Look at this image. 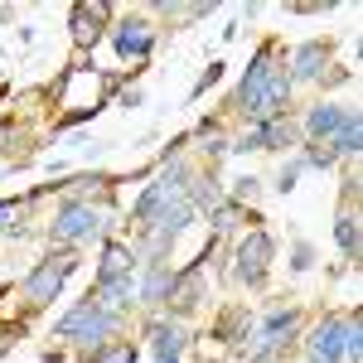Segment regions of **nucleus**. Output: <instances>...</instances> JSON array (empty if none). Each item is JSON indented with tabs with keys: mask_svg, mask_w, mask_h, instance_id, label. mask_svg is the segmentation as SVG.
<instances>
[{
	"mask_svg": "<svg viewBox=\"0 0 363 363\" xmlns=\"http://www.w3.org/2000/svg\"><path fill=\"white\" fill-rule=\"evenodd\" d=\"M112 325H116L112 310H102L97 301H83L78 310H68V315H63V325H58V330H63V335H73L78 344H97V339L112 335Z\"/></svg>",
	"mask_w": 363,
	"mask_h": 363,
	"instance_id": "obj_1",
	"label": "nucleus"
},
{
	"mask_svg": "<svg viewBox=\"0 0 363 363\" xmlns=\"http://www.w3.org/2000/svg\"><path fill=\"white\" fill-rule=\"evenodd\" d=\"M68 272H73V252H63V257H49V262H44V267H39V272L29 277L25 296H29V301H39V306H44V301H54Z\"/></svg>",
	"mask_w": 363,
	"mask_h": 363,
	"instance_id": "obj_2",
	"label": "nucleus"
},
{
	"mask_svg": "<svg viewBox=\"0 0 363 363\" xmlns=\"http://www.w3.org/2000/svg\"><path fill=\"white\" fill-rule=\"evenodd\" d=\"M267 262H272V238H267V233H252L247 242L238 247V277L247 281V286H262Z\"/></svg>",
	"mask_w": 363,
	"mask_h": 363,
	"instance_id": "obj_3",
	"label": "nucleus"
},
{
	"mask_svg": "<svg viewBox=\"0 0 363 363\" xmlns=\"http://www.w3.org/2000/svg\"><path fill=\"white\" fill-rule=\"evenodd\" d=\"M272 58L267 54H257V63L247 68V78H242V107L247 112H267V83H272Z\"/></svg>",
	"mask_w": 363,
	"mask_h": 363,
	"instance_id": "obj_4",
	"label": "nucleus"
},
{
	"mask_svg": "<svg viewBox=\"0 0 363 363\" xmlns=\"http://www.w3.org/2000/svg\"><path fill=\"white\" fill-rule=\"evenodd\" d=\"M102 20H107V5H102V0H87V5L73 10V39H78V49H92V44H97Z\"/></svg>",
	"mask_w": 363,
	"mask_h": 363,
	"instance_id": "obj_5",
	"label": "nucleus"
},
{
	"mask_svg": "<svg viewBox=\"0 0 363 363\" xmlns=\"http://www.w3.org/2000/svg\"><path fill=\"white\" fill-rule=\"evenodd\" d=\"M97 228V213L87 208V203H73V208H63L54 223V238H83V233H92Z\"/></svg>",
	"mask_w": 363,
	"mask_h": 363,
	"instance_id": "obj_6",
	"label": "nucleus"
},
{
	"mask_svg": "<svg viewBox=\"0 0 363 363\" xmlns=\"http://www.w3.org/2000/svg\"><path fill=\"white\" fill-rule=\"evenodd\" d=\"M150 344H155V363H179L184 330H179V325H155V330H150Z\"/></svg>",
	"mask_w": 363,
	"mask_h": 363,
	"instance_id": "obj_7",
	"label": "nucleus"
},
{
	"mask_svg": "<svg viewBox=\"0 0 363 363\" xmlns=\"http://www.w3.org/2000/svg\"><path fill=\"white\" fill-rule=\"evenodd\" d=\"M150 49V25L145 20H126V25L116 29V54H145Z\"/></svg>",
	"mask_w": 363,
	"mask_h": 363,
	"instance_id": "obj_8",
	"label": "nucleus"
},
{
	"mask_svg": "<svg viewBox=\"0 0 363 363\" xmlns=\"http://www.w3.org/2000/svg\"><path fill=\"white\" fill-rule=\"evenodd\" d=\"M286 140H291V126H281V121H262L252 136L238 140V150H257V145H272V150H277V145H286Z\"/></svg>",
	"mask_w": 363,
	"mask_h": 363,
	"instance_id": "obj_9",
	"label": "nucleus"
},
{
	"mask_svg": "<svg viewBox=\"0 0 363 363\" xmlns=\"http://www.w3.org/2000/svg\"><path fill=\"white\" fill-rule=\"evenodd\" d=\"M344 330H349V320H330V330L315 335V354H320V363H330V359L344 354Z\"/></svg>",
	"mask_w": 363,
	"mask_h": 363,
	"instance_id": "obj_10",
	"label": "nucleus"
},
{
	"mask_svg": "<svg viewBox=\"0 0 363 363\" xmlns=\"http://www.w3.org/2000/svg\"><path fill=\"white\" fill-rule=\"evenodd\" d=\"M126 301H131V281H126V277H102L97 306H102V310H121Z\"/></svg>",
	"mask_w": 363,
	"mask_h": 363,
	"instance_id": "obj_11",
	"label": "nucleus"
},
{
	"mask_svg": "<svg viewBox=\"0 0 363 363\" xmlns=\"http://www.w3.org/2000/svg\"><path fill=\"white\" fill-rule=\"evenodd\" d=\"M165 301H174V310H189L199 301V272H184V277H174Z\"/></svg>",
	"mask_w": 363,
	"mask_h": 363,
	"instance_id": "obj_12",
	"label": "nucleus"
},
{
	"mask_svg": "<svg viewBox=\"0 0 363 363\" xmlns=\"http://www.w3.org/2000/svg\"><path fill=\"white\" fill-rule=\"evenodd\" d=\"M325 68V44H306V49H296V78H315Z\"/></svg>",
	"mask_w": 363,
	"mask_h": 363,
	"instance_id": "obj_13",
	"label": "nucleus"
},
{
	"mask_svg": "<svg viewBox=\"0 0 363 363\" xmlns=\"http://www.w3.org/2000/svg\"><path fill=\"white\" fill-rule=\"evenodd\" d=\"M339 121H344V112H339V107H315V112H310V121H306V131L320 140V136H330Z\"/></svg>",
	"mask_w": 363,
	"mask_h": 363,
	"instance_id": "obj_14",
	"label": "nucleus"
},
{
	"mask_svg": "<svg viewBox=\"0 0 363 363\" xmlns=\"http://www.w3.org/2000/svg\"><path fill=\"white\" fill-rule=\"evenodd\" d=\"M169 286H174V277H169L165 267H150V277H145V286H140V296H145V301H165Z\"/></svg>",
	"mask_w": 363,
	"mask_h": 363,
	"instance_id": "obj_15",
	"label": "nucleus"
},
{
	"mask_svg": "<svg viewBox=\"0 0 363 363\" xmlns=\"http://www.w3.org/2000/svg\"><path fill=\"white\" fill-rule=\"evenodd\" d=\"M335 140H339V150H349V155H354V150L363 145V136H359V116H344V121L335 126Z\"/></svg>",
	"mask_w": 363,
	"mask_h": 363,
	"instance_id": "obj_16",
	"label": "nucleus"
},
{
	"mask_svg": "<svg viewBox=\"0 0 363 363\" xmlns=\"http://www.w3.org/2000/svg\"><path fill=\"white\" fill-rule=\"evenodd\" d=\"M291 325H296V315H291V310H281V315H272V320H267V330H262V339H267V349H272V344H281V339L291 335Z\"/></svg>",
	"mask_w": 363,
	"mask_h": 363,
	"instance_id": "obj_17",
	"label": "nucleus"
},
{
	"mask_svg": "<svg viewBox=\"0 0 363 363\" xmlns=\"http://www.w3.org/2000/svg\"><path fill=\"white\" fill-rule=\"evenodd\" d=\"M126 267H131V252L126 247H107L102 252V277H126Z\"/></svg>",
	"mask_w": 363,
	"mask_h": 363,
	"instance_id": "obj_18",
	"label": "nucleus"
},
{
	"mask_svg": "<svg viewBox=\"0 0 363 363\" xmlns=\"http://www.w3.org/2000/svg\"><path fill=\"white\" fill-rule=\"evenodd\" d=\"M335 233H339V247H344V257H354V252H359V223H354V218H339Z\"/></svg>",
	"mask_w": 363,
	"mask_h": 363,
	"instance_id": "obj_19",
	"label": "nucleus"
},
{
	"mask_svg": "<svg viewBox=\"0 0 363 363\" xmlns=\"http://www.w3.org/2000/svg\"><path fill=\"white\" fill-rule=\"evenodd\" d=\"M218 339H247V315H223V325H218Z\"/></svg>",
	"mask_w": 363,
	"mask_h": 363,
	"instance_id": "obj_20",
	"label": "nucleus"
},
{
	"mask_svg": "<svg viewBox=\"0 0 363 363\" xmlns=\"http://www.w3.org/2000/svg\"><path fill=\"white\" fill-rule=\"evenodd\" d=\"M97 363H136V349H131V344H116V349H107Z\"/></svg>",
	"mask_w": 363,
	"mask_h": 363,
	"instance_id": "obj_21",
	"label": "nucleus"
},
{
	"mask_svg": "<svg viewBox=\"0 0 363 363\" xmlns=\"http://www.w3.org/2000/svg\"><path fill=\"white\" fill-rule=\"evenodd\" d=\"M15 208H20V203H0V228L15 223Z\"/></svg>",
	"mask_w": 363,
	"mask_h": 363,
	"instance_id": "obj_22",
	"label": "nucleus"
},
{
	"mask_svg": "<svg viewBox=\"0 0 363 363\" xmlns=\"http://www.w3.org/2000/svg\"><path fill=\"white\" fill-rule=\"evenodd\" d=\"M291 262H296V272H306V267H310V247H296V257H291Z\"/></svg>",
	"mask_w": 363,
	"mask_h": 363,
	"instance_id": "obj_23",
	"label": "nucleus"
},
{
	"mask_svg": "<svg viewBox=\"0 0 363 363\" xmlns=\"http://www.w3.org/2000/svg\"><path fill=\"white\" fill-rule=\"evenodd\" d=\"M252 363H272V354H262V359H252Z\"/></svg>",
	"mask_w": 363,
	"mask_h": 363,
	"instance_id": "obj_24",
	"label": "nucleus"
},
{
	"mask_svg": "<svg viewBox=\"0 0 363 363\" xmlns=\"http://www.w3.org/2000/svg\"><path fill=\"white\" fill-rule=\"evenodd\" d=\"M0 349H5V339H0Z\"/></svg>",
	"mask_w": 363,
	"mask_h": 363,
	"instance_id": "obj_25",
	"label": "nucleus"
},
{
	"mask_svg": "<svg viewBox=\"0 0 363 363\" xmlns=\"http://www.w3.org/2000/svg\"><path fill=\"white\" fill-rule=\"evenodd\" d=\"M315 363H320V359H315Z\"/></svg>",
	"mask_w": 363,
	"mask_h": 363,
	"instance_id": "obj_26",
	"label": "nucleus"
}]
</instances>
